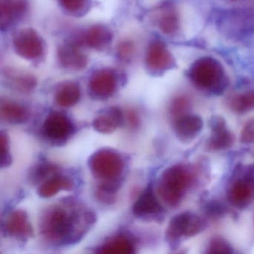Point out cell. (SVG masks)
<instances>
[{"label": "cell", "instance_id": "6da1fadb", "mask_svg": "<svg viewBox=\"0 0 254 254\" xmlns=\"http://www.w3.org/2000/svg\"><path fill=\"white\" fill-rule=\"evenodd\" d=\"M96 220L94 212L80 203L64 202L50 208L43 215L40 231L50 243L72 245L84 237Z\"/></svg>", "mask_w": 254, "mask_h": 254}, {"label": "cell", "instance_id": "7a4b0ae2", "mask_svg": "<svg viewBox=\"0 0 254 254\" xmlns=\"http://www.w3.org/2000/svg\"><path fill=\"white\" fill-rule=\"evenodd\" d=\"M194 180L195 175L191 168L184 164L173 165L160 175L157 193L166 204L175 207L180 204Z\"/></svg>", "mask_w": 254, "mask_h": 254}, {"label": "cell", "instance_id": "3957f363", "mask_svg": "<svg viewBox=\"0 0 254 254\" xmlns=\"http://www.w3.org/2000/svg\"><path fill=\"white\" fill-rule=\"evenodd\" d=\"M88 166L100 184L121 188L126 163L118 151L109 148L97 150L89 158Z\"/></svg>", "mask_w": 254, "mask_h": 254}, {"label": "cell", "instance_id": "277c9868", "mask_svg": "<svg viewBox=\"0 0 254 254\" xmlns=\"http://www.w3.org/2000/svg\"><path fill=\"white\" fill-rule=\"evenodd\" d=\"M188 76L197 88L213 94H221L227 85L222 65L212 57L196 60L189 69Z\"/></svg>", "mask_w": 254, "mask_h": 254}, {"label": "cell", "instance_id": "5b68a950", "mask_svg": "<svg viewBox=\"0 0 254 254\" xmlns=\"http://www.w3.org/2000/svg\"><path fill=\"white\" fill-rule=\"evenodd\" d=\"M227 200L239 209L248 207L254 198V166H240L227 189Z\"/></svg>", "mask_w": 254, "mask_h": 254}, {"label": "cell", "instance_id": "8992f818", "mask_svg": "<svg viewBox=\"0 0 254 254\" xmlns=\"http://www.w3.org/2000/svg\"><path fill=\"white\" fill-rule=\"evenodd\" d=\"M205 227L206 222L199 215L191 212H181L169 221L165 239L171 248H176L181 241L199 234Z\"/></svg>", "mask_w": 254, "mask_h": 254}, {"label": "cell", "instance_id": "52a82bcc", "mask_svg": "<svg viewBox=\"0 0 254 254\" xmlns=\"http://www.w3.org/2000/svg\"><path fill=\"white\" fill-rule=\"evenodd\" d=\"M75 127L71 119L60 112L50 114L44 120L42 126L44 137L56 145H62L72 136Z\"/></svg>", "mask_w": 254, "mask_h": 254}, {"label": "cell", "instance_id": "ba28073f", "mask_svg": "<svg viewBox=\"0 0 254 254\" xmlns=\"http://www.w3.org/2000/svg\"><path fill=\"white\" fill-rule=\"evenodd\" d=\"M13 47L17 56L28 61L38 60L45 53L44 40L32 28H25L17 32L13 41Z\"/></svg>", "mask_w": 254, "mask_h": 254}, {"label": "cell", "instance_id": "9c48e42d", "mask_svg": "<svg viewBox=\"0 0 254 254\" xmlns=\"http://www.w3.org/2000/svg\"><path fill=\"white\" fill-rule=\"evenodd\" d=\"M118 86L119 77L115 71L111 69H98L89 79V94L96 100H107L115 94Z\"/></svg>", "mask_w": 254, "mask_h": 254}, {"label": "cell", "instance_id": "30bf717a", "mask_svg": "<svg viewBox=\"0 0 254 254\" xmlns=\"http://www.w3.org/2000/svg\"><path fill=\"white\" fill-rule=\"evenodd\" d=\"M145 66L148 72L154 75H160L172 69L175 66V60L166 44L155 40L147 49Z\"/></svg>", "mask_w": 254, "mask_h": 254}, {"label": "cell", "instance_id": "8fae6325", "mask_svg": "<svg viewBox=\"0 0 254 254\" xmlns=\"http://www.w3.org/2000/svg\"><path fill=\"white\" fill-rule=\"evenodd\" d=\"M164 209L156 195L154 187L149 184L133 203L132 212L135 217L144 220L161 218Z\"/></svg>", "mask_w": 254, "mask_h": 254}, {"label": "cell", "instance_id": "7c38bea8", "mask_svg": "<svg viewBox=\"0 0 254 254\" xmlns=\"http://www.w3.org/2000/svg\"><path fill=\"white\" fill-rule=\"evenodd\" d=\"M3 231L9 237L23 242L29 240L34 235L29 215L23 209H16L7 216Z\"/></svg>", "mask_w": 254, "mask_h": 254}, {"label": "cell", "instance_id": "4fadbf2b", "mask_svg": "<svg viewBox=\"0 0 254 254\" xmlns=\"http://www.w3.org/2000/svg\"><path fill=\"white\" fill-rule=\"evenodd\" d=\"M211 134L208 147L212 151H223L233 145L234 136L227 128L225 120L220 116H214L209 122Z\"/></svg>", "mask_w": 254, "mask_h": 254}, {"label": "cell", "instance_id": "5bb4252c", "mask_svg": "<svg viewBox=\"0 0 254 254\" xmlns=\"http://www.w3.org/2000/svg\"><path fill=\"white\" fill-rule=\"evenodd\" d=\"M29 8L27 0H1L0 24L2 31L7 30L20 21Z\"/></svg>", "mask_w": 254, "mask_h": 254}, {"label": "cell", "instance_id": "9a60e30c", "mask_svg": "<svg viewBox=\"0 0 254 254\" xmlns=\"http://www.w3.org/2000/svg\"><path fill=\"white\" fill-rule=\"evenodd\" d=\"M58 59L61 66L67 70L81 71L87 67L88 59L79 49V46L70 41L58 50Z\"/></svg>", "mask_w": 254, "mask_h": 254}, {"label": "cell", "instance_id": "2e32d148", "mask_svg": "<svg viewBox=\"0 0 254 254\" xmlns=\"http://www.w3.org/2000/svg\"><path fill=\"white\" fill-rule=\"evenodd\" d=\"M203 128L201 117L195 114H186L174 120V130L177 138L184 143L194 140Z\"/></svg>", "mask_w": 254, "mask_h": 254}, {"label": "cell", "instance_id": "e0dca14e", "mask_svg": "<svg viewBox=\"0 0 254 254\" xmlns=\"http://www.w3.org/2000/svg\"><path fill=\"white\" fill-rule=\"evenodd\" d=\"M124 114L118 107H111L101 112L93 122L98 133L109 134L117 130L124 122Z\"/></svg>", "mask_w": 254, "mask_h": 254}, {"label": "cell", "instance_id": "ac0fdd59", "mask_svg": "<svg viewBox=\"0 0 254 254\" xmlns=\"http://www.w3.org/2000/svg\"><path fill=\"white\" fill-rule=\"evenodd\" d=\"M84 44L92 50L103 51L111 46L113 41L112 31L104 25H95L84 34Z\"/></svg>", "mask_w": 254, "mask_h": 254}, {"label": "cell", "instance_id": "d6986e66", "mask_svg": "<svg viewBox=\"0 0 254 254\" xmlns=\"http://www.w3.org/2000/svg\"><path fill=\"white\" fill-rule=\"evenodd\" d=\"M136 245L133 238L125 233H120L102 244L96 252L108 254H130L135 253Z\"/></svg>", "mask_w": 254, "mask_h": 254}, {"label": "cell", "instance_id": "ffe728a7", "mask_svg": "<svg viewBox=\"0 0 254 254\" xmlns=\"http://www.w3.org/2000/svg\"><path fill=\"white\" fill-rule=\"evenodd\" d=\"M73 187V181L69 177L56 173L39 184L38 194L43 198H50L60 191H71Z\"/></svg>", "mask_w": 254, "mask_h": 254}, {"label": "cell", "instance_id": "44dd1931", "mask_svg": "<svg viewBox=\"0 0 254 254\" xmlns=\"http://www.w3.org/2000/svg\"><path fill=\"white\" fill-rule=\"evenodd\" d=\"M0 117L5 123L11 125H22L29 119L28 110L14 102H2L0 106Z\"/></svg>", "mask_w": 254, "mask_h": 254}, {"label": "cell", "instance_id": "7402d4cb", "mask_svg": "<svg viewBox=\"0 0 254 254\" xmlns=\"http://www.w3.org/2000/svg\"><path fill=\"white\" fill-rule=\"evenodd\" d=\"M81 99V89L75 82H67L59 87L56 92V101L59 106L71 108Z\"/></svg>", "mask_w": 254, "mask_h": 254}, {"label": "cell", "instance_id": "603a6c76", "mask_svg": "<svg viewBox=\"0 0 254 254\" xmlns=\"http://www.w3.org/2000/svg\"><path fill=\"white\" fill-rule=\"evenodd\" d=\"M228 105L230 110L238 114L254 111V90L234 95L230 98Z\"/></svg>", "mask_w": 254, "mask_h": 254}, {"label": "cell", "instance_id": "cb8c5ba5", "mask_svg": "<svg viewBox=\"0 0 254 254\" xmlns=\"http://www.w3.org/2000/svg\"><path fill=\"white\" fill-rule=\"evenodd\" d=\"M160 30L164 35H173L180 29V17L178 11L175 8H167L160 15L158 20Z\"/></svg>", "mask_w": 254, "mask_h": 254}, {"label": "cell", "instance_id": "d4e9b609", "mask_svg": "<svg viewBox=\"0 0 254 254\" xmlns=\"http://www.w3.org/2000/svg\"><path fill=\"white\" fill-rule=\"evenodd\" d=\"M10 84L13 88L22 93H29L37 87V79L28 73H10L8 75Z\"/></svg>", "mask_w": 254, "mask_h": 254}, {"label": "cell", "instance_id": "484cf974", "mask_svg": "<svg viewBox=\"0 0 254 254\" xmlns=\"http://www.w3.org/2000/svg\"><path fill=\"white\" fill-rule=\"evenodd\" d=\"M62 8L74 17H81L87 12L90 0H59Z\"/></svg>", "mask_w": 254, "mask_h": 254}, {"label": "cell", "instance_id": "4316f807", "mask_svg": "<svg viewBox=\"0 0 254 254\" xmlns=\"http://www.w3.org/2000/svg\"><path fill=\"white\" fill-rule=\"evenodd\" d=\"M58 166L50 162L41 161L36 165L32 174H31V180L34 183H38L41 184L47 178L51 177L57 172Z\"/></svg>", "mask_w": 254, "mask_h": 254}, {"label": "cell", "instance_id": "83f0119b", "mask_svg": "<svg viewBox=\"0 0 254 254\" xmlns=\"http://www.w3.org/2000/svg\"><path fill=\"white\" fill-rule=\"evenodd\" d=\"M191 108V102L186 96H179L172 100L169 107L170 116L174 120L188 114V111Z\"/></svg>", "mask_w": 254, "mask_h": 254}, {"label": "cell", "instance_id": "f1b7e54d", "mask_svg": "<svg viewBox=\"0 0 254 254\" xmlns=\"http://www.w3.org/2000/svg\"><path fill=\"white\" fill-rule=\"evenodd\" d=\"M136 53V45L130 40H124L117 45V55L119 60L123 63H130L134 59Z\"/></svg>", "mask_w": 254, "mask_h": 254}, {"label": "cell", "instance_id": "f546056e", "mask_svg": "<svg viewBox=\"0 0 254 254\" xmlns=\"http://www.w3.org/2000/svg\"><path fill=\"white\" fill-rule=\"evenodd\" d=\"M233 252L234 251H233V247L231 246L230 242L220 236H217L211 239L206 251L208 254H233Z\"/></svg>", "mask_w": 254, "mask_h": 254}, {"label": "cell", "instance_id": "4dcf8cb0", "mask_svg": "<svg viewBox=\"0 0 254 254\" xmlns=\"http://www.w3.org/2000/svg\"><path fill=\"white\" fill-rule=\"evenodd\" d=\"M0 147H1V168L9 167L12 163L9 136L6 132L2 130L0 133Z\"/></svg>", "mask_w": 254, "mask_h": 254}, {"label": "cell", "instance_id": "1f68e13d", "mask_svg": "<svg viewBox=\"0 0 254 254\" xmlns=\"http://www.w3.org/2000/svg\"><path fill=\"white\" fill-rule=\"evenodd\" d=\"M241 143L244 145H250L254 142V118L247 122L241 131Z\"/></svg>", "mask_w": 254, "mask_h": 254}, {"label": "cell", "instance_id": "d6a6232c", "mask_svg": "<svg viewBox=\"0 0 254 254\" xmlns=\"http://www.w3.org/2000/svg\"><path fill=\"white\" fill-rule=\"evenodd\" d=\"M224 206L220 204L219 203H210L208 206H206V211H207L208 215L210 216H216L218 217L224 212Z\"/></svg>", "mask_w": 254, "mask_h": 254}, {"label": "cell", "instance_id": "836d02e7", "mask_svg": "<svg viewBox=\"0 0 254 254\" xmlns=\"http://www.w3.org/2000/svg\"><path fill=\"white\" fill-rule=\"evenodd\" d=\"M127 122L132 128H136L139 125V116L135 111H130L127 115Z\"/></svg>", "mask_w": 254, "mask_h": 254}, {"label": "cell", "instance_id": "e575fe53", "mask_svg": "<svg viewBox=\"0 0 254 254\" xmlns=\"http://www.w3.org/2000/svg\"></svg>", "mask_w": 254, "mask_h": 254}]
</instances>
